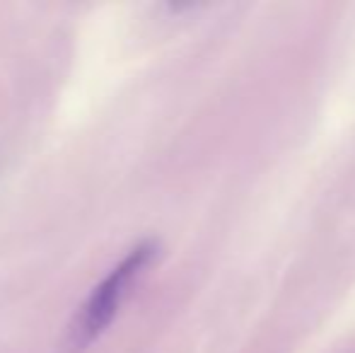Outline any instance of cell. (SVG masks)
<instances>
[{
  "label": "cell",
  "instance_id": "cell-1",
  "mask_svg": "<svg viewBox=\"0 0 355 353\" xmlns=\"http://www.w3.org/2000/svg\"><path fill=\"white\" fill-rule=\"evenodd\" d=\"M157 245L153 240H145L136 245L87 295L85 305L73 317L68 334L61 344V353H85L94 339L104 334L109 325L114 322L119 312V305L126 298L128 288L133 286L138 276L145 271V266L153 261Z\"/></svg>",
  "mask_w": 355,
  "mask_h": 353
}]
</instances>
